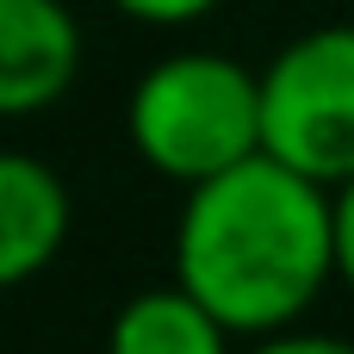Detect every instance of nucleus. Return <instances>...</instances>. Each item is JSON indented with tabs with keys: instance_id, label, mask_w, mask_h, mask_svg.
<instances>
[{
	"instance_id": "f257e3e1",
	"label": "nucleus",
	"mask_w": 354,
	"mask_h": 354,
	"mask_svg": "<svg viewBox=\"0 0 354 354\" xmlns=\"http://www.w3.org/2000/svg\"><path fill=\"white\" fill-rule=\"evenodd\" d=\"M174 280L236 336L292 330L336 280V187L286 168L268 149L187 187Z\"/></svg>"
},
{
	"instance_id": "f03ea898",
	"label": "nucleus",
	"mask_w": 354,
	"mask_h": 354,
	"mask_svg": "<svg viewBox=\"0 0 354 354\" xmlns=\"http://www.w3.org/2000/svg\"><path fill=\"white\" fill-rule=\"evenodd\" d=\"M124 137L162 180L199 187L268 149L261 75L224 50H174L131 87Z\"/></svg>"
},
{
	"instance_id": "7ed1b4c3",
	"label": "nucleus",
	"mask_w": 354,
	"mask_h": 354,
	"mask_svg": "<svg viewBox=\"0 0 354 354\" xmlns=\"http://www.w3.org/2000/svg\"><path fill=\"white\" fill-rule=\"evenodd\" d=\"M261 131L286 168L324 187L354 180V25H317L268 56Z\"/></svg>"
},
{
	"instance_id": "20e7f679",
	"label": "nucleus",
	"mask_w": 354,
	"mask_h": 354,
	"mask_svg": "<svg viewBox=\"0 0 354 354\" xmlns=\"http://www.w3.org/2000/svg\"><path fill=\"white\" fill-rule=\"evenodd\" d=\"M81 75V25L62 0H0V118L50 112Z\"/></svg>"
},
{
	"instance_id": "39448f33",
	"label": "nucleus",
	"mask_w": 354,
	"mask_h": 354,
	"mask_svg": "<svg viewBox=\"0 0 354 354\" xmlns=\"http://www.w3.org/2000/svg\"><path fill=\"white\" fill-rule=\"evenodd\" d=\"M68 187L50 162L0 149V292L37 280L68 243Z\"/></svg>"
},
{
	"instance_id": "423d86ee",
	"label": "nucleus",
	"mask_w": 354,
	"mask_h": 354,
	"mask_svg": "<svg viewBox=\"0 0 354 354\" xmlns=\"http://www.w3.org/2000/svg\"><path fill=\"white\" fill-rule=\"evenodd\" d=\"M230 342L236 330L180 280L131 292L106 330V354H230Z\"/></svg>"
},
{
	"instance_id": "0eeeda50",
	"label": "nucleus",
	"mask_w": 354,
	"mask_h": 354,
	"mask_svg": "<svg viewBox=\"0 0 354 354\" xmlns=\"http://www.w3.org/2000/svg\"><path fill=\"white\" fill-rule=\"evenodd\" d=\"M124 19H137V25H162V31H174V25H193V19H205L218 0H112Z\"/></svg>"
},
{
	"instance_id": "6e6552de",
	"label": "nucleus",
	"mask_w": 354,
	"mask_h": 354,
	"mask_svg": "<svg viewBox=\"0 0 354 354\" xmlns=\"http://www.w3.org/2000/svg\"><path fill=\"white\" fill-rule=\"evenodd\" d=\"M249 354H354L348 336H324V330H274V336H255Z\"/></svg>"
},
{
	"instance_id": "1a4fd4ad",
	"label": "nucleus",
	"mask_w": 354,
	"mask_h": 354,
	"mask_svg": "<svg viewBox=\"0 0 354 354\" xmlns=\"http://www.w3.org/2000/svg\"><path fill=\"white\" fill-rule=\"evenodd\" d=\"M336 280L354 292V180L336 187Z\"/></svg>"
}]
</instances>
